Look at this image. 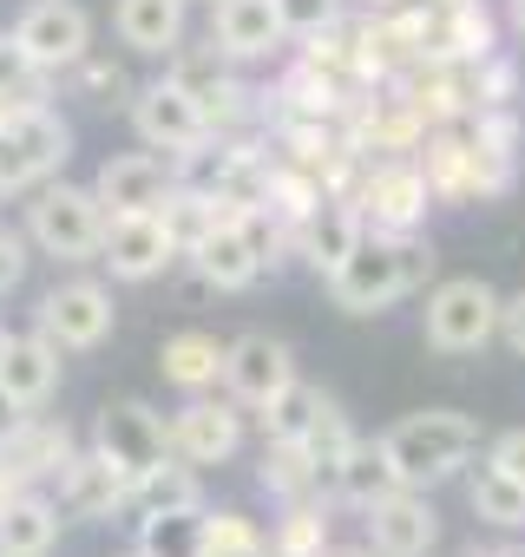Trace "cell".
<instances>
[{
    "label": "cell",
    "mask_w": 525,
    "mask_h": 557,
    "mask_svg": "<svg viewBox=\"0 0 525 557\" xmlns=\"http://www.w3.org/2000/svg\"><path fill=\"white\" fill-rule=\"evenodd\" d=\"M106 223H112V210L99 203L93 184L86 190L80 184H40V197L27 203V236L60 262H99Z\"/></svg>",
    "instance_id": "obj_4"
},
{
    "label": "cell",
    "mask_w": 525,
    "mask_h": 557,
    "mask_svg": "<svg viewBox=\"0 0 525 557\" xmlns=\"http://www.w3.org/2000/svg\"><path fill=\"white\" fill-rule=\"evenodd\" d=\"M322 557H381L375 544H342V550H322Z\"/></svg>",
    "instance_id": "obj_45"
},
{
    "label": "cell",
    "mask_w": 525,
    "mask_h": 557,
    "mask_svg": "<svg viewBox=\"0 0 525 557\" xmlns=\"http://www.w3.org/2000/svg\"><path fill=\"white\" fill-rule=\"evenodd\" d=\"M407 14H414L420 66H447V60H486V53H499L492 14L479 8V0H407Z\"/></svg>",
    "instance_id": "obj_7"
},
{
    "label": "cell",
    "mask_w": 525,
    "mask_h": 557,
    "mask_svg": "<svg viewBox=\"0 0 525 557\" xmlns=\"http://www.w3.org/2000/svg\"><path fill=\"white\" fill-rule=\"evenodd\" d=\"M93 453H106V459L138 485L145 472H158V466L171 459V426H164L145 400H119V407H106V413L93 420Z\"/></svg>",
    "instance_id": "obj_10"
},
{
    "label": "cell",
    "mask_w": 525,
    "mask_h": 557,
    "mask_svg": "<svg viewBox=\"0 0 525 557\" xmlns=\"http://www.w3.org/2000/svg\"><path fill=\"white\" fill-rule=\"evenodd\" d=\"M223 355H230V342H217V335H204V329H184V335L164 342L158 361H164V381H171V387L204 394V387L223 381Z\"/></svg>",
    "instance_id": "obj_27"
},
{
    "label": "cell",
    "mask_w": 525,
    "mask_h": 557,
    "mask_svg": "<svg viewBox=\"0 0 525 557\" xmlns=\"http://www.w3.org/2000/svg\"><path fill=\"white\" fill-rule=\"evenodd\" d=\"M60 505L40 492H8L0 498V557H47L60 537Z\"/></svg>",
    "instance_id": "obj_24"
},
{
    "label": "cell",
    "mask_w": 525,
    "mask_h": 557,
    "mask_svg": "<svg viewBox=\"0 0 525 557\" xmlns=\"http://www.w3.org/2000/svg\"><path fill=\"white\" fill-rule=\"evenodd\" d=\"M73 459V440L60 420H21L8 440H0V479H8L14 492H40V479H60Z\"/></svg>",
    "instance_id": "obj_15"
},
{
    "label": "cell",
    "mask_w": 525,
    "mask_h": 557,
    "mask_svg": "<svg viewBox=\"0 0 525 557\" xmlns=\"http://www.w3.org/2000/svg\"><path fill=\"white\" fill-rule=\"evenodd\" d=\"M40 92H47V66L14 34H0V106H27Z\"/></svg>",
    "instance_id": "obj_35"
},
{
    "label": "cell",
    "mask_w": 525,
    "mask_h": 557,
    "mask_svg": "<svg viewBox=\"0 0 525 557\" xmlns=\"http://www.w3.org/2000/svg\"><path fill=\"white\" fill-rule=\"evenodd\" d=\"M368 537H375L381 557H427V550L440 544V518H434L427 492L401 485V492H388L381 505H368Z\"/></svg>",
    "instance_id": "obj_16"
},
{
    "label": "cell",
    "mask_w": 525,
    "mask_h": 557,
    "mask_svg": "<svg viewBox=\"0 0 525 557\" xmlns=\"http://www.w3.org/2000/svg\"><path fill=\"white\" fill-rule=\"evenodd\" d=\"M427 203H434V184H427L420 158H375L355 184V210H362L368 230L407 236V230L427 223Z\"/></svg>",
    "instance_id": "obj_8"
},
{
    "label": "cell",
    "mask_w": 525,
    "mask_h": 557,
    "mask_svg": "<svg viewBox=\"0 0 525 557\" xmlns=\"http://www.w3.org/2000/svg\"><path fill=\"white\" fill-rule=\"evenodd\" d=\"M14 40L47 66V73H66L93 53V21L80 0H34V8L14 21Z\"/></svg>",
    "instance_id": "obj_12"
},
{
    "label": "cell",
    "mask_w": 525,
    "mask_h": 557,
    "mask_svg": "<svg viewBox=\"0 0 525 557\" xmlns=\"http://www.w3.org/2000/svg\"><path fill=\"white\" fill-rule=\"evenodd\" d=\"M466 498H473V511H479L486 524H499V531H525V485H518L512 472H499L492 459L473 472Z\"/></svg>",
    "instance_id": "obj_32"
},
{
    "label": "cell",
    "mask_w": 525,
    "mask_h": 557,
    "mask_svg": "<svg viewBox=\"0 0 525 557\" xmlns=\"http://www.w3.org/2000/svg\"><path fill=\"white\" fill-rule=\"evenodd\" d=\"M0 387L27 413L47 407L60 387V342L53 335H0Z\"/></svg>",
    "instance_id": "obj_21"
},
{
    "label": "cell",
    "mask_w": 525,
    "mask_h": 557,
    "mask_svg": "<svg viewBox=\"0 0 525 557\" xmlns=\"http://www.w3.org/2000/svg\"><path fill=\"white\" fill-rule=\"evenodd\" d=\"M191 92H197V106H204V119H210V132H230L236 119H249V99H243V86L217 66V40H210V53H178V66H171Z\"/></svg>",
    "instance_id": "obj_25"
},
{
    "label": "cell",
    "mask_w": 525,
    "mask_h": 557,
    "mask_svg": "<svg viewBox=\"0 0 525 557\" xmlns=\"http://www.w3.org/2000/svg\"><path fill=\"white\" fill-rule=\"evenodd\" d=\"M178 256H184V249H178L164 210H138V216H112V223H106L99 262L119 275V283H151V275H164Z\"/></svg>",
    "instance_id": "obj_11"
},
{
    "label": "cell",
    "mask_w": 525,
    "mask_h": 557,
    "mask_svg": "<svg viewBox=\"0 0 525 557\" xmlns=\"http://www.w3.org/2000/svg\"><path fill=\"white\" fill-rule=\"evenodd\" d=\"M21 275H27V243L14 230H0V296L21 289Z\"/></svg>",
    "instance_id": "obj_40"
},
{
    "label": "cell",
    "mask_w": 525,
    "mask_h": 557,
    "mask_svg": "<svg viewBox=\"0 0 525 557\" xmlns=\"http://www.w3.org/2000/svg\"><path fill=\"white\" fill-rule=\"evenodd\" d=\"M420 171L434 184V203H479L505 197L518 177V119L512 106L479 119H447L420 138Z\"/></svg>",
    "instance_id": "obj_1"
},
{
    "label": "cell",
    "mask_w": 525,
    "mask_h": 557,
    "mask_svg": "<svg viewBox=\"0 0 525 557\" xmlns=\"http://www.w3.org/2000/svg\"><path fill=\"white\" fill-rule=\"evenodd\" d=\"M499 315H505V302L479 283V275H447V283L427 289V348L447 355V361L479 355L499 335Z\"/></svg>",
    "instance_id": "obj_6"
},
{
    "label": "cell",
    "mask_w": 525,
    "mask_h": 557,
    "mask_svg": "<svg viewBox=\"0 0 525 557\" xmlns=\"http://www.w3.org/2000/svg\"><path fill=\"white\" fill-rule=\"evenodd\" d=\"M197 557H270V537H262L243 511H210Z\"/></svg>",
    "instance_id": "obj_36"
},
{
    "label": "cell",
    "mask_w": 525,
    "mask_h": 557,
    "mask_svg": "<svg viewBox=\"0 0 525 557\" xmlns=\"http://www.w3.org/2000/svg\"><path fill=\"white\" fill-rule=\"evenodd\" d=\"M204 524H210L204 505H191V511H151V518H138V550H151V557H197L204 550Z\"/></svg>",
    "instance_id": "obj_30"
},
{
    "label": "cell",
    "mask_w": 525,
    "mask_h": 557,
    "mask_svg": "<svg viewBox=\"0 0 525 557\" xmlns=\"http://www.w3.org/2000/svg\"><path fill=\"white\" fill-rule=\"evenodd\" d=\"M486 459H492V466H499V472H512V479H518V485H525V426H518V433H499V440H492V453H486Z\"/></svg>",
    "instance_id": "obj_41"
},
{
    "label": "cell",
    "mask_w": 525,
    "mask_h": 557,
    "mask_svg": "<svg viewBox=\"0 0 525 557\" xmlns=\"http://www.w3.org/2000/svg\"><path fill=\"white\" fill-rule=\"evenodd\" d=\"M223 387H230L236 407L262 413L283 387H296V361H290V348L277 335H236L230 355H223Z\"/></svg>",
    "instance_id": "obj_14"
},
{
    "label": "cell",
    "mask_w": 525,
    "mask_h": 557,
    "mask_svg": "<svg viewBox=\"0 0 525 557\" xmlns=\"http://www.w3.org/2000/svg\"><path fill=\"white\" fill-rule=\"evenodd\" d=\"M132 125H138V138H145L151 151H171V158H184V151H197L204 138H217L210 119H204V106H197V92H191L178 73L132 92Z\"/></svg>",
    "instance_id": "obj_9"
},
{
    "label": "cell",
    "mask_w": 525,
    "mask_h": 557,
    "mask_svg": "<svg viewBox=\"0 0 525 557\" xmlns=\"http://www.w3.org/2000/svg\"><path fill=\"white\" fill-rule=\"evenodd\" d=\"M499 335H505V348H512V355H525V289L505 302V315H499Z\"/></svg>",
    "instance_id": "obj_42"
},
{
    "label": "cell",
    "mask_w": 525,
    "mask_h": 557,
    "mask_svg": "<svg viewBox=\"0 0 525 557\" xmlns=\"http://www.w3.org/2000/svg\"><path fill=\"white\" fill-rule=\"evenodd\" d=\"M93 190H99V203H106L112 216H138V210H164V197L178 190V177H171L158 158L125 151V158H106V164H99Z\"/></svg>",
    "instance_id": "obj_19"
},
{
    "label": "cell",
    "mask_w": 525,
    "mask_h": 557,
    "mask_svg": "<svg viewBox=\"0 0 525 557\" xmlns=\"http://www.w3.org/2000/svg\"><path fill=\"white\" fill-rule=\"evenodd\" d=\"M112 27H119V40L132 53H178V40H184V0H119Z\"/></svg>",
    "instance_id": "obj_26"
},
{
    "label": "cell",
    "mask_w": 525,
    "mask_h": 557,
    "mask_svg": "<svg viewBox=\"0 0 525 557\" xmlns=\"http://www.w3.org/2000/svg\"><path fill=\"white\" fill-rule=\"evenodd\" d=\"M236 446H243V420H236L223 400L191 394V407H178V420H171V453H178V459H191V466H223Z\"/></svg>",
    "instance_id": "obj_20"
},
{
    "label": "cell",
    "mask_w": 525,
    "mask_h": 557,
    "mask_svg": "<svg viewBox=\"0 0 525 557\" xmlns=\"http://www.w3.org/2000/svg\"><path fill=\"white\" fill-rule=\"evenodd\" d=\"M112 322H119V309H112V289H99V283H60V289H47L40 296V335H53L60 348H73V355H86V348H99L106 335H112Z\"/></svg>",
    "instance_id": "obj_13"
},
{
    "label": "cell",
    "mask_w": 525,
    "mask_h": 557,
    "mask_svg": "<svg viewBox=\"0 0 525 557\" xmlns=\"http://www.w3.org/2000/svg\"><path fill=\"white\" fill-rule=\"evenodd\" d=\"M210 40L223 60H270L290 34H283V14L277 0H217L210 14Z\"/></svg>",
    "instance_id": "obj_18"
},
{
    "label": "cell",
    "mask_w": 525,
    "mask_h": 557,
    "mask_svg": "<svg viewBox=\"0 0 525 557\" xmlns=\"http://www.w3.org/2000/svg\"><path fill=\"white\" fill-rule=\"evenodd\" d=\"M434 243L420 236V230H407V236H394V230H368L362 243H355V256L329 275V296H335V309H349V315H381V309H394V302H407L414 289H427L434 283Z\"/></svg>",
    "instance_id": "obj_2"
},
{
    "label": "cell",
    "mask_w": 525,
    "mask_h": 557,
    "mask_svg": "<svg viewBox=\"0 0 525 557\" xmlns=\"http://www.w3.org/2000/svg\"><path fill=\"white\" fill-rule=\"evenodd\" d=\"M80 79H86V92H99V99H93V106H112V99H119V92H132V86H125V73H119V66H99V60H93V53H86V60H80Z\"/></svg>",
    "instance_id": "obj_39"
},
{
    "label": "cell",
    "mask_w": 525,
    "mask_h": 557,
    "mask_svg": "<svg viewBox=\"0 0 525 557\" xmlns=\"http://www.w3.org/2000/svg\"><path fill=\"white\" fill-rule=\"evenodd\" d=\"M262 492H277L283 505H290V498H316V492H322V472H316L309 446L270 440V453H262Z\"/></svg>",
    "instance_id": "obj_31"
},
{
    "label": "cell",
    "mask_w": 525,
    "mask_h": 557,
    "mask_svg": "<svg viewBox=\"0 0 525 557\" xmlns=\"http://www.w3.org/2000/svg\"><path fill=\"white\" fill-rule=\"evenodd\" d=\"M368 236V223H362V210L349 203V197H322L303 223H296V256L322 275V283H329V275L355 256V243Z\"/></svg>",
    "instance_id": "obj_17"
},
{
    "label": "cell",
    "mask_w": 525,
    "mask_h": 557,
    "mask_svg": "<svg viewBox=\"0 0 525 557\" xmlns=\"http://www.w3.org/2000/svg\"><path fill=\"white\" fill-rule=\"evenodd\" d=\"M329 550V518L316 498H290V511L270 531V557H322Z\"/></svg>",
    "instance_id": "obj_33"
},
{
    "label": "cell",
    "mask_w": 525,
    "mask_h": 557,
    "mask_svg": "<svg viewBox=\"0 0 525 557\" xmlns=\"http://www.w3.org/2000/svg\"><path fill=\"white\" fill-rule=\"evenodd\" d=\"M342 8H349V0H277L290 40H316V34H329V27H342Z\"/></svg>",
    "instance_id": "obj_38"
},
{
    "label": "cell",
    "mask_w": 525,
    "mask_h": 557,
    "mask_svg": "<svg viewBox=\"0 0 525 557\" xmlns=\"http://www.w3.org/2000/svg\"><path fill=\"white\" fill-rule=\"evenodd\" d=\"M342 505H355V511H368V505H381L388 492H401V472H394V459H388V446L375 440H355V453L342 459V472H335V485H329Z\"/></svg>",
    "instance_id": "obj_28"
},
{
    "label": "cell",
    "mask_w": 525,
    "mask_h": 557,
    "mask_svg": "<svg viewBox=\"0 0 525 557\" xmlns=\"http://www.w3.org/2000/svg\"><path fill=\"white\" fill-rule=\"evenodd\" d=\"M512 34L525 40V0H512Z\"/></svg>",
    "instance_id": "obj_46"
},
{
    "label": "cell",
    "mask_w": 525,
    "mask_h": 557,
    "mask_svg": "<svg viewBox=\"0 0 525 557\" xmlns=\"http://www.w3.org/2000/svg\"><path fill=\"white\" fill-rule=\"evenodd\" d=\"M119 505H132V479L106 453H73L60 472V511L66 518H112Z\"/></svg>",
    "instance_id": "obj_22"
},
{
    "label": "cell",
    "mask_w": 525,
    "mask_h": 557,
    "mask_svg": "<svg viewBox=\"0 0 525 557\" xmlns=\"http://www.w3.org/2000/svg\"><path fill=\"white\" fill-rule=\"evenodd\" d=\"M381 446H388L401 485L427 492V485L453 479L460 466H473V453H479V420H473V413H453V407H427V413L394 420V426L381 433Z\"/></svg>",
    "instance_id": "obj_3"
},
{
    "label": "cell",
    "mask_w": 525,
    "mask_h": 557,
    "mask_svg": "<svg viewBox=\"0 0 525 557\" xmlns=\"http://www.w3.org/2000/svg\"><path fill=\"white\" fill-rule=\"evenodd\" d=\"M303 446H309V459H316V472H322V485H335V472H342V459L355 453V433H349V413H342V407L329 400V407H322V420L309 426V440H303Z\"/></svg>",
    "instance_id": "obj_37"
},
{
    "label": "cell",
    "mask_w": 525,
    "mask_h": 557,
    "mask_svg": "<svg viewBox=\"0 0 525 557\" xmlns=\"http://www.w3.org/2000/svg\"><path fill=\"white\" fill-rule=\"evenodd\" d=\"M125 557H151V550H125Z\"/></svg>",
    "instance_id": "obj_47"
},
{
    "label": "cell",
    "mask_w": 525,
    "mask_h": 557,
    "mask_svg": "<svg viewBox=\"0 0 525 557\" xmlns=\"http://www.w3.org/2000/svg\"><path fill=\"white\" fill-rule=\"evenodd\" d=\"M21 420H27V407H21V400H14L8 387H0V440H8V433H14Z\"/></svg>",
    "instance_id": "obj_43"
},
{
    "label": "cell",
    "mask_w": 525,
    "mask_h": 557,
    "mask_svg": "<svg viewBox=\"0 0 525 557\" xmlns=\"http://www.w3.org/2000/svg\"><path fill=\"white\" fill-rule=\"evenodd\" d=\"M184 256H191V269H197V283H210V289H249L256 275H262V256L249 249V236H243L236 216H223V223H217L204 243H191Z\"/></svg>",
    "instance_id": "obj_23"
},
{
    "label": "cell",
    "mask_w": 525,
    "mask_h": 557,
    "mask_svg": "<svg viewBox=\"0 0 525 557\" xmlns=\"http://www.w3.org/2000/svg\"><path fill=\"white\" fill-rule=\"evenodd\" d=\"M362 14H394V8H407V0H355Z\"/></svg>",
    "instance_id": "obj_44"
},
{
    "label": "cell",
    "mask_w": 525,
    "mask_h": 557,
    "mask_svg": "<svg viewBox=\"0 0 525 557\" xmlns=\"http://www.w3.org/2000/svg\"><path fill=\"white\" fill-rule=\"evenodd\" d=\"M132 505H138V518H151V511H191V505H204V492H197V466L171 453L158 472H145V479L132 485Z\"/></svg>",
    "instance_id": "obj_29"
},
{
    "label": "cell",
    "mask_w": 525,
    "mask_h": 557,
    "mask_svg": "<svg viewBox=\"0 0 525 557\" xmlns=\"http://www.w3.org/2000/svg\"><path fill=\"white\" fill-rule=\"evenodd\" d=\"M322 407H329V394L296 381V387H283L270 407H262V433H270V440H296V446H303V440H309V426L322 420Z\"/></svg>",
    "instance_id": "obj_34"
},
{
    "label": "cell",
    "mask_w": 525,
    "mask_h": 557,
    "mask_svg": "<svg viewBox=\"0 0 525 557\" xmlns=\"http://www.w3.org/2000/svg\"><path fill=\"white\" fill-rule=\"evenodd\" d=\"M73 151V132L60 112H47L40 99L27 106H0V190H34L47 184Z\"/></svg>",
    "instance_id": "obj_5"
}]
</instances>
